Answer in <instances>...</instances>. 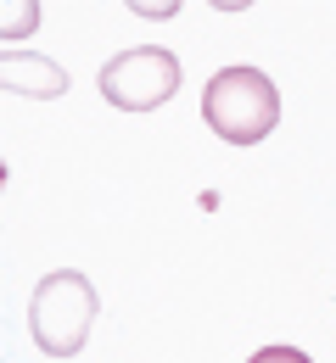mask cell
<instances>
[{
    "label": "cell",
    "mask_w": 336,
    "mask_h": 363,
    "mask_svg": "<svg viewBox=\"0 0 336 363\" xmlns=\"http://www.w3.org/2000/svg\"><path fill=\"white\" fill-rule=\"evenodd\" d=\"M202 123L219 140H230V145L269 140L275 123H281V90H275V79L258 73V67H246V62L219 67L207 79V90H202Z\"/></svg>",
    "instance_id": "6da1fadb"
},
{
    "label": "cell",
    "mask_w": 336,
    "mask_h": 363,
    "mask_svg": "<svg viewBox=\"0 0 336 363\" xmlns=\"http://www.w3.org/2000/svg\"><path fill=\"white\" fill-rule=\"evenodd\" d=\"M96 313H101V296L90 285V274L50 269L28 296V335L45 358H79L90 330H96Z\"/></svg>",
    "instance_id": "7a4b0ae2"
},
{
    "label": "cell",
    "mask_w": 336,
    "mask_h": 363,
    "mask_svg": "<svg viewBox=\"0 0 336 363\" xmlns=\"http://www.w3.org/2000/svg\"><path fill=\"white\" fill-rule=\"evenodd\" d=\"M180 56L163 45H135V50H118L107 67H101V95L107 106L118 112H157L163 101H174L180 90Z\"/></svg>",
    "instance_id": "3957f363"
},
{
    "label": "cell",
    "mask_w": 336,
    "mask_h": 363,
    "mask_svg": "<svg viewBox=\"0 0 336 363\" xmlns=\"http://www.w3.org/2000/svg\"><path fill=\"white\" fill-rule=\"evenodd\" d=\"M0 84H6V95L56 101V95H67V67L50 62V56H40V50H6V62H0Z\"/></svg>",
    "instance_id": "277c9868"
},
{
    "label": "cell",
    "mask_w": 336,
    "mask_h": 363,
    "mask_svg": "<svg viewBox=\"0 0 336 363\" xmlns=\"http://www.w3.org/2000/svg\"><path fill=\"white\" fill-rule=\"evenodd\" d=\"M34 28H40V6H28V0H6V17H0V40L34 34Z\"/></svg>",
    "instance_id": "5b68a950"
},
{
    "label": "cell",
    "mask_w": 336,
    "mask_h": 363,
    "mask_svg": "<svg viewBox=\"0 0 336 363\" xmlns=\"http://www.w3.org/2000/svg\"><path fill=\"white\" fill-rule=\"evenodd\" d=\"M246 363H314V358H308L303 347H258Z\"/></svg>",
    "instance_id": "8992f818"
},
{
    "label": "cell",
    "mask_w": 336,
    "mask_h": 363,
    "mask_svg": "<svg viewBox=\"0 0 336 363\" xmlns=\"http://www.w3.org/2000/svg\"><path fill=\"white\" fill-rule=\"evenodd\" d=\"M135 11H141V17H174L180 6H174V0H135Z\"/></svg>",
    "instance_id": "52a82bcc"
}]
</instances>
